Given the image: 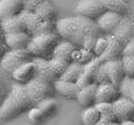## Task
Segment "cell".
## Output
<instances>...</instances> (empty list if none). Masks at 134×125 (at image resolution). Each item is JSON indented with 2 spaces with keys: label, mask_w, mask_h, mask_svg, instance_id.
Instances as JSON below:
<instances>
[{
  "label": "cell",
  "mask_w": 134,
  "mask_h": 125,
  "mask_svg": "<svg viewBox=\"0 0 134 125\" xmlns=\"http://www.w3.org/2000/svg\"><path fill=\"white\" fill-rule=\"evenodd\" d=\"M53 88V83L38 76L26 84L16 83L12 87L0 108V121H12L34 106H37L40 102L50 97Z\"/></svg>",
  "instance_id": "6da1fadb"
},
{
  "label": "cell",
  "mask_w": 134,
  "mask_h": 125,
  "mask_svg": "<svg viewBox=\"0 0 134 125\" xmlns=\"http://www.w3.org/2000/svg\"><path fill=\"white\" fill-rule=\"evenodd\" d=\"M57 34L64 40L72 42L76 47H82L84 39L89 35L100 36L102 30L99 29L96 20L77 15V17L63 18L56 21Z\"/></svg>",
  "instance_id": "7a4b0ae2"
},
{
  "label": "cell",
  "mask_w": 134,
  "mask_h": 125,
  "mask_svg": "<svg viewBox=\"0 0 134 125\" xmlns=\"http://www.w3.org/2000/svg\"><path fill=\"white\" fill-rule=\"evenodd\" d=\"M33 61L36 64L37 76L50 83H54L55 81L60 80L63 72L65 71L66 67L70 64L69 62L56 59V57H50V59L34 57Z\"/></svg>",
  "instance_id": "3957f363"
},
{
  "label": "cell",
  "mask_w": 134,
  "mask_h": 125,
  "mask_svg": "<svg viewBox=\"0 0 134 125\" xmlns=\"http://www.w3.org/2000/svg\"><path fill=\"white\" fill-rule=\"evenodd\" d=\"M58 42L60 41H58L57 33L37 35L32 39L29 46L27 47V51L33 59L34 57L49 59V57H53L54 49Z\"/></svg>",
  "instance_id": "277c9868"
},
{
  "label": "cell",
  "mask_w": 134,
  "mask_h": 125,
  "mask_svg": "<svg viewBox=\"0 0 134 125\" xmlns=\"http://www.w3.org/2000/svg\"><path fill=\"white\" fill-rule=\"evenodd\" d=\"M20 19L24 22L25 32L28 33L30 36H37L42 34H51L57 33L56 30V22L44 21L41 18H38L33 12H22L19 14Z\"/></svg>",
  "instance_id": "5b68a950"
},
{
  "label": "cell",
  "mask_w": 134,
  "mask_h": 125,
  "mask_svg": "<svg viewBox=\"0 0 134 125\" xmlns=\"http://www.w3.org/2000/svg\"><path fill=\"white\" fill-rule=\"evenodd\" d=\"M30 60H32V56L29 55L27 49H11L2 57L1 68L5 72L12 74L16 68H19L20 66Z\"/></svg>",
  "instance_id": "8992f818"
},
{
  "label": "cell",
  "mask_w": 134,
  "mask_h": 125,
  "mask_svg": "<svg viewBox=\"0 0 134 125\" xmlns=\"http://www.w3.org/2000/svg\"><path fill=\"white\" fill-rule=\"evenodd\" d=\"M76 12L78 15L97 20L103 13L106 12V9L99 0H79L76 6Z\"/></svg>",
  "instance_id": "52a82bcc"
},
{
  "label": "cell",
  "mask_w": 134,
  "mask_h": 125,
  "mask_svg": "<svg viewBox=\"0 0 134 125\" xmlns=\"http://www.w3.org/2000/svg\"><path fill=\"white\" fill-rule=\"evenodd\" d=\"M113 108L119 123L125 121H134V102L125 96H120L113 102Z\"/></svg>",
  "instance_id": "ba28073f"
},
{
  "label": "cell",
  "mask_w": 134,
  "mask_h": 125,
  "mask_svg": "<svg viewBox=\"0 0 134 125\" xmlns=\"http://www.w3.org/2000/svg\"><path fill=\"white\" fill-rule=\"evenodd\" d=\"M27 11V0H0V20L16 17Z\"/></svg>",
  "instance_id": "9c48e42d"
},
{
  "label": "cell",
  "mask_w": 134,
  "mask_h": 125,
  "mask_svg": "<svg viewBox=\"0 0 134 125\" xmlns=\"http://www.w3.org/2000/svg\"><path fill=\"white\" fill-rule=\"evenodd\" d=\"M36 76H37V68L36 64L33 61V59L30 61L24 63L22 66H20L19 68H16L12 72L13 80L16 83H20V84H26V83L33 81Z\"/></svg>",
  "instance_id": "30bf717a"
},
{
  "label": "cell",
  "mask_w": 134,
  "mask_h": 125,
  "mask_svg": "<svg viewBox=\"0 0 134 125\" xmlns=\"http://www.w3.org/2000/svg\"><path fill=\"white\" fill-rule=\"evenodd\" d=\"M99 29L104 33H112L122 21V15L112 11H106L96 20Z\"/></svg>",
  "instance_id": "8fae6325"
},
{
  "label": "cell",
  "mask_w": 134,
  "mask_h": 125,
  "mask_svg": "<svg viewBox=\"0 0 134 125\" xmlns=\"http://www.w3.org/2000/svg\"><path fill=\"white\" fill-rule=\"evenodd\" d=\"M102 62L103 61L100 60V57H96V59H93L91 62L84 64L83 74H82L81 79L78 80L77 84L81 88H83V87H85V85L96 83L97 72H98V69H99L100 64H102Z\"/></svg>",
  "instance_id": "7c38bea8"
},
{
  "label": "cell",
  "mask_w": 134,
  "mask_h": 125,
  "mask_svg": "<svg viewBox=\"0 0 134 125\" xmlns=\"http://www.w3.org/2000/svg\"><path fill=\"white\" fill-rule=\"evenodd\" d=\"M107 39H109V46H107L105 53L100 56V60H102L103 62H105V61H112V60L121 59L125 45H124L117 36L113 35L112 33H110Z\"/></svg>",
  "instance_id": "4fadbf2b"
},
{
  "label": "cell",
  "mask_w": 134,
  "mask_h": 125,
  "mask_svg": "<svg viewBox=\"0 0 134 125\" xmlns=\"http://www.w3.org/2000/svg\"><path fill=\"white\" fill-rule=\"evenodd\" d=\"M119 87L106 83V84H98L97 89V103H113L120 97Z\"/></svg>",
  "instance_id": "5bb4252c"
},
{
  "label": "cell",
  "mask_w": 134,
  "mask_h": 125,
  "mask_svg": "<svg viewBox=\"0 0 134 125\" xmlns=\"http://www.w3.org/2000/svg\"><path fill=\"white\" fill-rule=\"evenodd\" d=\"M53 84H54V89L63 97L68 98V100H77V96H78L79 90H81V87L77 83L60 79L55 81Z\"/></svg>",
  "instance_id": "9a60e30c"
},
{
  "label": "cell",
  "mask_w": 134,
  "mask_h": 125,
  "mask_svg": "<svg viewBox=\"0 0 134 125\" xmlns=\"http://www.w3.org/2000/svg\"><path fill=\"white\" fill-rule=\"evenodd\" d=\"M33 36H30L28 33H13V34H5L6 45L9 49H27L32 41Z\"/></svg>",
  "instance_id": "2e32d148"
},
{
  "label": "cell",
  "mask_w": 134,
  "mask_h": 125,
  "mask_svg": "<svg viewBox=\"0 0 134 125\" xmlns=\"http://www.w3.org/2000/svg\"><path fill=\"white\" fill-rule=\"evenodd\" d=\"M97 89H98L97 83L89 84V85H85V87L81 88L78 96H77V101L79 102V104L85 106V108L96 105V103H97Z\"/></svg>",
  "instance_id": "e0dca14e"
},
{
  "label": "cell",
  "mask_w": 134,
  "mask_h": 125,
  "mask_svg": "<svg viewBox=\"0 0 134 125\" xmlns=\"http://www.w3.org/2000/svg\"><path fill=\"white\" fill-rule=\"evenodd\" d=\"M77 47L74 45L70 41H61V42L57 43V46L55 47L53 53V57H56V59L63 60V61H66L69 63L72 62V54L74 51L76 50Z\"/></svg>",
  "instance_id": "ac0fdd59"
},
{
  "label": "cell",
  "mask_w": 134,
  "mask_h": 125,
  "mask_svg": "<svg viewBox=\"0 0 134 125\" xmlns=\"http://www.w3.org/2000/svg\"><path fill=\"white\" fill-rule=\"evenodd\" d=\"M109 62V70H110V77H111V83L117 87H119L122 80L126 77L125 70H124V66L121 59L118 60H112Z\"/></svg>",
  "instance_id": "d6986e66"
},
{
  "label": "cell",
  "mask_w": 134,
  "mask_h": 125,
  "mask_svg": "<svg viewBox=\"0 0 134 125\" xmlns=\"http://www.w3.org/2000/svg\"><path fill=\"white\" fill-rule=\"evenodd\" d=\"M1 29L4 34H13V33L25 32L24 22L20 19L19 15L1 20Z\"/></svg>",
  "instance_id": "ffe728a7"
},
{
  "label": "cell",
  "mask_w": 134,
  "mask_h": 125,
  "mask_svg": "<svg viewBox=\"0 0 134 125\" xmlns=\"http://www.w3.org/2000/svg\"><path fill=\"white\" fill-rule=\"evenodd\" d=\"M83 70H84V64H81V63H78V62H71V63L66 67L63 75L61 76V80L77 83L78 80L81 79L82 74H83Z\"/></svg>",
  "instance_id": "44dd1931"
},
{
  "label": "cell",
  "mask_w": 134,
  "mask_h": 125,
  "mask_svg": "<svg viewBox=\"0 0 134 125\" xmlns=\"http://www.w3.org/2000/svg\"><path fill=\"white\" fill-rule=\"evenodd\" d=\"M112 34L114 36H117L124 45L126 46L128 41L133 38V27L128 21L122 20V21L119 23V26L112 32Z\"/></svg>",
  "instance_id": "7402d4cb"
},
{
  "label": "cell",
  "mask_w": 134,
  "mask_h": 125,
  "mask_svg": "<svg viewBox=\"0 0 134 125\" xmlns=\"http://www.w3.org/2000/svg\"><path fill=\"white\" fill-rule=\"evenodd\" d=\"M96 106L100 112L102 121L119 123L117 119V116H115V112H114L113 103H96Z\"/></svg>",
  "instance_id": "603a6c76"
},
{
  "label": "cell",
  "mask_w": 134,
  "mask_h": 125,
  "mask_svg": "<svg viewBox=\"0 0 134 125\" xmlns=\"http://www.w3.org/2000/svg\"><path fill=\"white\" fill-rule=\"evenodd\" d=\"M100 119H102V116H100V112L96 105L85 108V110L82 113L83 125H96Z\"/></svg>",
  "instance_id": "cb8c5ba5"
},
{
  "label": "cell",
  "mask_w": 134,
  "mask_h": 125,
  "mask_svg": "<svg viewBox=\"0 0 134 125\" xmlns=\"http://www.w3.org/2000/svg\"><path fill=\"white\" fill-rule=\"evenodd\" d=\"M106 11H112L119 14H126L128 12V5L124 0H99Z\"/></svg>",
  "instance_id": "d4e9b609"
},
{
  "label": "cell",
  "mask_w": 134,
  "mask_h": 125,
  "mask_svg": "<svg viewBox=\"0 0 134 125\" xmlns=\"http://www.w3.org/2000/svg\"><path fill=\"white\" fill-rule=\"evenodd\" d=\"M96 54L94 51L87 50L82 47H77L76 50L72 54V62H78L81 64H86L89 62H91L93 59H96Z\"/></svg>",
  "instance_id": "484cf974"
},
{
  "label": "cell",
  "mask_w": 134,
  "mask_h": 125,
  "mask_svg": "<svg viewBox=\"0 0 134 125\" xmlns=\"http://www.w3.org/2000/svg\"><path fill=\"white\" fill-rule=\"evenodd\" d=\"M120 95L130 98L134 102V77L126 76L119 85Z\"/></svg>",
  "instance_id": "4316f807"
},
{
  "label": "cell",
  "mask_w": 134,
  "mask_h": 125,
  "mask_svg": "<svg viewBox=\"0 0 134 125\" xmlns=\"http://www.w3.org/2000/svg\"><path fill=\"white\" fill-rule=\"evenodd\" d=\"M37 106L46 114H47V117H50V116H53V114L56 113V111H57L58 103H57V101H56L55 98L48 97V98H46V100H43L42 102L38 103Z\"/></svg>",
  "instance_id": "83f0119b"
},
{
  "label": "cell",
  "mask_w": 134,
  "mask_h": 125,
  "mask_svg": "<svg viewBox=\"0 0 134 125\" xmlns=\"http://www.w3.org/2000/svg\"><path fill=\"white\" fill-rule=\"evenodd\" d=\"M97 84H106V83H111V77H110V70H109V62L105 61L102 62L99 69L97 72Z\"/></svg>",
  "instance_id": "f1b7e54d"
},
{
  "label": "cell",
  "mask_w": 134,
  "mask_h": 125,
  "mask_svg": "<svg viewBox=\"0 0 134 125\" xmlns=\"http://www.w3.org/2000/svg\"><path fill=\"white\" fill-rule=\"evenodd\" d=\"M47 114L43 112L38 106H34L28 111V121L32 124H41L47 119Z\"/></svg>",
  "instance_id": "f546056e"
},
{
  "label": "cell",
  "mask_w": 134,
  "mask_h": 125,
  "mask_svg": "<svg viewBox=\"0 0 134 125\" xmlns=\"http://www.w3.org/2000/svg\"><path fill=\"white\" fill-rule=\"evenodd\" d=\"M121 62H122L126 76L134 77V56H131V55L122 56Z\"/></svg>",
  "instance_id": "4dcf8cb0"
},
{
  "label": "cell",
  "mask_w": 134,
  "mask_h": 125,
  "mask_svg": "<svg viewBox=\"0 0 134 125\" xmlns=\"http://www.w3.org/2000/svg\"><path fill=\"white\" fill-rule=\"evenodd\" d=\"M107 46H109V39L107 36H98L97 39V43L96 47H94V54H96L97 57H100L103 54L105 53Z\"/></svg>",
  "instance_id": "1f68e13d"
},
{
  "label": "cell",
  "mask_w": 134,
  "mask_h": 125,
  "mask_svg": "<svg viewBox=\"0 0 134 125\" xmlns=\"http://www.w3.org/2000/svg\"><path fill=\"white\" fill-rule=\"evenodd\" d=\"M97 39H98V36H94V35L86 36V38L84 39V42H83L82 48L87 49V50H91V51H94V47H96V43H97Z\"/></svg>",
  "instance_id": "d6a6232c"
},
{
  "label": "cell",
  "mask_w": 134,
  "mask_h": 125,
  "mask_svg": "<svg viewBox=\"0 0 134 125\" xmlns=\"http://www.w3.org/2000/svg\"><path fill=\"white\" fill-rule=\"evenodd\" d=\"M126 55L134 56V38L131 39L127 42V45L125 46V48H124L122 56H126Z\"/></svg>",
  "instance_id": "836d02e7"
},
{
  "label": "cell",
  "mask_w": 134,
  "mask_h": 125,
  "mask_svg": "<svg viewBox=\"0 0 134 125\" xmlns=\"http://www.w3.org/2000/svg\"><path fill=\"white\" fill-rule=\"evenodd\" d=\"M6 40H5V34L0 32V59H2L4 55L6 54Z\"/></svg>",
  "instance_id": "e575fe53"
},
{
  "label": "cell",
  "mask_w": 134,
  "mask_h": 125,
  "mask_svg": "<svg viewBox=\"0 0 134 125\" xmlns=\"http://www.w3.org/2000/svg\"><path fill=\"white\" fill-rule=\"evenodd\" d=\"M7 91H6V88H5V84L4 82H2L1 80H0V108H1V105L4 104L5 100H6L7 97Z\"/></svg>",
  "instance_id": "d590c367"
},
{
  "label": "cell",
  "mask_w": 134,
  "mask_h": 125,
  "mask_svg": "<svg viewBox=\"0 0 134 125\" xmlns=\"http://www.w3.org/2000/svg\"><path fill=\"white\" fill-rule=\"evenodd\" d=\"M96 125H121V124L120 123H113V122H106V121H102V119H100Z\"/></svg>",
  "instance_id": "8d00e7d4"
},
{
  "label": "cell",
  "mask_w": 134,
  "mask_h": 125,
  "mask_svg": "<svg viewBox=\"0 0 134 125\" xmlns=\"http://www.w3.org/2000/svg\"><path fill=\"white\" fill-rule=\"evenodd\" d=\"M121 125H134V121H125L120 123Z\"/></svg>",
  "instance_id": "74e56055"
}]
</instances>
